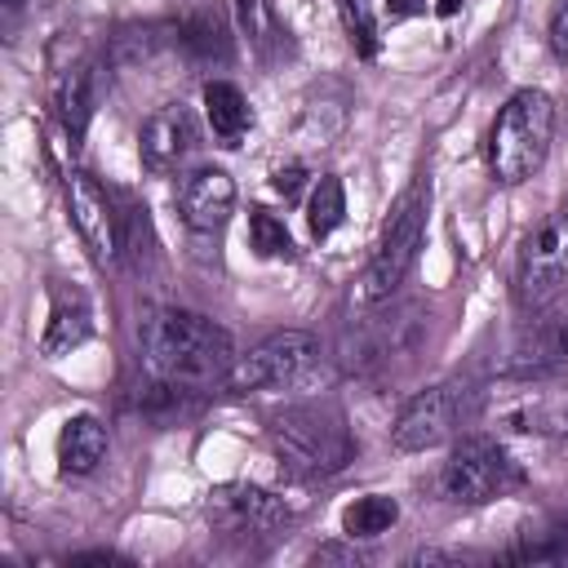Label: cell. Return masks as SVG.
Wrapping results in <instances>:
<instances>
[{
    "mask_svg": "<svg viewBox=\"0 0 568 568\" xmlns=\"http://www.w3.org/2000/svg\"><path fill=\"white\" fill-rule=\"evenodd\" d=\"M248 244L262 257H293V235L271 209H248Z\"/></svg>",
    "mask_w": 568,
    "mask_h": 568,
    "instance_id": "cell-23",
    "label": "cell"
},
{
    "mask_svg": "<svg viewBox=\"0 0 568 568\" xmlns=\"http://www.w3.org/2000/svg\"><path fill=\"white\" fill-rule=\"evenodd\" d=\"M235 13H240V27H244V36L253 40V49L262 58H271L288 44V31H284L280 13L271 9V0H235Z\"/></svg>",
    "mask_w": 568,
    "mask_h": 568,
    "instance_id": "cell-21",
    "label": "cell"
},
{
    "mask_svg": "<svg viewBox=\"0 0 568 568\" xmlns=\"http://www.w3.org/2000/svg\"><path fill=\"white\" fill-rule=\"evenodd\" d=\"M395 519H399L395 497H386V493H368V497H355V501L342 510V532H346L351 541H355V537H382Z\"/></svg>",
    "mask_w": 568,
    "mask_h": 568,
    "instance_id": "cell-20",
    "label": "cell"
},
{
    "mask_svg": "<svg viewBox=\"0 0 568 568\" xmlns=\"http://www.w3.org/2000/svg\"><path fill=\"white\" fill-rule=\"evenodd\" d=\"M466 555H457V550H417L413 555V564H462Z\"/></svg>",
    "mask_w": 568,
    "mask_h": 568,
    "instance_id": "cell-28",
    "label": "cell"
},
{
    "mask_svg": "<svg viewBox=\"0 0 568 568\" xmlns=\"http://www.w3.org/2000/svg\"><path fill=\"white\" fill-rule=\"evenodd\" d=\"M93 333V311L84 302V293L75 288H53V306H49V324H44V337H40V351L49 359L75 351L80 342H89Z\"/></svg>",
    "mask_w": 568,
    "mask_h": 568,
    "instance_id": "cell-14",
    "label": "cell"
},
{
    "mask_svg": "<svg viewBox=\"0 0 568 568\" xmlns=\"http://www.w3.org/2000/svg\"><path fill=\"white\" fill-rule=\"evenodd\" d=\"M337 13H342V27L355 44L359 58H373L377 53V13H373V0H337Z\"/></svg>",
    "mask_w": 568,
    "mask_h": 568,
    "instance_id": "cell-24",
    "label": "cell"
},
{
    "mask_svg": "<svg viewBox=\"0 0 568 568\" xmlns=\"http://www.w3.org/2000/svg\"><path fill=\"white\" fill-rule=\"evenodd\" d=\"M71 564H124L115 550H84V555H71Z\"/></svg>",
    "mask_w": 568,
    "mask_h": 568,
    "instance_id": "cell-29",
    "label": "cell"
},
{
    "mask_svg": "<svg viewBox=\"0 0 568 568\" xmlns=\"http://www.w3.org/2000/svg\"><path fill=\"white\" fill-rule=\"evenodd\" d=\"M53 106H58V120L71 133V142H80L84 129H89V111H93V75H89V67H67L58 75Z\"/></svg>",
    "mask_w": 568,
    "mask_h": 568,
    "instance_id": "cell-18",
    "label": "cell"
},
{
    "mask_svg": "<svg viewBox=\"0 0 568 568\" xmlns=\"http://www.w3.org/2000/svg\"><path fill=\"white\" fill-rule=\"evenodd\" d=\"M555 368H568V315H555L546 324H532L519 337L515 359H510V373H519V377L555 373Z\"/></svg>",
    "mask_w": 568,
    "mask_h": 568,
    "instance_id": "cell-15",
    "label": "cell"
},
{
    "mask_svg": "<svg viewBox=\"0 0 568 568\" xmlns=\"http://www.w3.org/2000/svg\"><path fill=\"white\" fill-rule=\"evenodd\" d=\"M550 133H555V102L541 89L510 93L506 106L497 111L493 129H488L493 178L506 186H519L524 178H532L550 151Z\"/></svg>",
    "mask_w": 568,
    "mask_h": 568,
    "instance_id": "cell-3",
    "label": "cell"
},
{
    "mask_svg": "<svg viewBox=\"0 0 568 568\" xmlns=\"http://www.w3.org/2000/svg\"><path fill=\"white\" fill-rule=\"evenodd\" d=\"M195 146H200V124L182 102H164L160 111H151L138 133V155L146 173H173Z\"/></svg>",
    "mask_w": 568,
    "mask_h": 568,
    "instance_id": "cell-11",
    "label": "cell"
},
{
    "mask_svg": "<svg viewBox=\"0 0 568 568\" xmlns=\"http://www.w3.org/2000/svg\"><path fill=\"white\" fill-rule=\"evenodd\" d=\"M462 413H466V386H457V382L426 386L399 408V417L390 426V444L399 453H426L457 430Z\"/></svg>",
    "mask_w": 568,
    "mask_h": 568,
    "instance_id": "cell-9",
    "label": "cell"
},
{
    "mask_svg": "<svg viewBox=\"0 0 568 568\" xmlns=\"http://www.w3.org/2000/svg\"><path fill=\"white\" fill-rule=\"evenodd\" d=\"M342 217H346V191H342V182H337L333 173H324V178L315 182V191H311L306 226H311L315 240H324V235H333V231L342 226Z\"/></svg>",
    "mask_w": 568,
    "mask_h": 568,
    "instance_id": "cell-22",
    "label": "cell"
},
{
    "mask_svg": "<svg viewBox=\"0 0 568 568\" xmlns=\"http://www.w3.org/2000/svg\"><path fill=\"white\" fill-rule=\"evenodd\" d=\"M4 4H9V9H22V0H4Z\"/></svg>",
    "mask_w": 568,
    "mask_h": 568,
    "instance_id": "cell-32",
    "label": "cell"
},
{
    "mask_svg": "<svg viewBox=\"0 0 568 568\" xmlns=\"http://www.w3.org/2000/svg\"><path fill=\"white\" fill-rule=\"evenodd\" d=\"M328 559H333V564H359V555L346 550V546H320V550H315V564H328Z\"/></svg>",
    "mask_w": 568,
    "mask_h": 568,
    "instance_id": "cell-27",
    "label": "cell"
},
{
    "mask_svg": "<svg viewBox=\"0 0 568 568\" xmlns=\"http://www.w3.org/2000/svg\"><path fill=\"white\" fill-rule=\"evenodd\" d=\"M204 515L213 524V532L235 537V541H266L280 537L293 524V510L284 506V497L253 488V484H222L209 493Z\"/></svg>",
    "mask_w": 568,
    "mask_h": 568,
    "instance_id": "cell-7",
    "label": "cell"
},
{
    "mask_svg": "<svg viewBox=\"0 0 568 568\" xmlns=\"http://www.w3.org/2000/svg\"><path fill=\"white\" fill-rule=\"evenodd\" d=\"M568 293V209L550 213L519 240L515 257V302L524 311H541Z\"/></svg>",
    "mask_w": 568,
    "mask_h": 568,
    "instance_id": "cell-6",
    "label": "cell"
},
{
    "mask_svg": "<svg viewBox=\"0 0 568 568\" xmlns=\"http://www.w3.org/2000/svg\"><path fill=\"white\" fill-rule=\"evenodd\" d=\"M67 213H71V226L80 235V244L89 248L93 262H115L120 257V244H124V231H120V213L111 204V195L89 178V173H67Z\"/></svg>",
    "mask_w": 568,
    "mask_h": 568,
    "instance_id": "cell-10",
    "label": "cell"
},
{
    "mask_svg": "<svg viewBox=\"0 0 568 568\" xmlns=\"http://www.w3.org/2000/svg\"><path fill=\"white\" fill-rule=\"evenodd\" d=\"M138 333H142V359H146L151 377L186 386V390L226 382L240 359L226 328H217L209 315H195L182 306L146 311Z\"/></svg>",
    "mask_w": 568,
    "mask_h": 568,
    "instance_id": "cell-1",
    "label": "cell"
},
{
    "mask_svg": "<svg viewBox=\"0 0 568 568\" xmlns=\"http://www.w3.org/2000/svg\"><path fill=\"white\" fill-rule=\"evenodd\" d=\"M271 186H275V191H280L284 200H293V195L302 191V169H297V164H288V169H275Z\"/></svg>",
    "mask_w": 568,
    "mask_h": 568,
    "instance_id": "cell-26",
    "label": "cell"
},
{
    "mask_svg": "<svg viewBox=\"0 0 568 568\" xmlns=\"http://www.w3.org/2000/svg\"><path fill=\"white\" fill-rule=\"evenodd\" d=\"M178 44L191 53V58H200V62H226L231 58V36H226V22H222V13L217 9H195V13H186L182 22H178Z\"/></svg>",
    "mask_w": 568,
    "mask_h": 568,
    "instance_id": "cell-19",
    "label": "cell"
},
{
    "mask_svg": "<svg viewBox=\"0 0 568 568\" xmlns=\"http://www.w3.org/2000/svg\"><path fill=\"white\" fill-rule=\"evenodd\" d=\"M457 9H462V0H435V13H444V18L457 13Z\"/></svg>",
    "mask_w": 568,
    "mask_h": 568,
    "instance_id": "cell-31",
    "label": "cell"
},
{
    "mask_svg": "<svg viewBox=\"0 0 568 568\" xmlns=\"http://www.w3.org/2000/svg\"><path fill=\"white\" fill-rule=\"evenodd\" d=\"M106 457V426L89 413L67 417L62 435H58V466L62 475H89L98 470V462Z\"/></svg>",
    "mask_w": 568,
    "mask_h": 568,
    "instance_id": "cell-16",
    "label": "cell"
},
{
    "mask_svg": "<svg viewBox=\"0 0 568 568\" xmlns=\"http://www.w3.org/2000/svg\"><path fill=\"white\" fill-rule=\"evenodd\" d=\"M413 9H422V4H417V0H395V4H390V18H404V13H413Z\"/></svg>",
    "mask_w": 568,
    "mask_h": 568,
    "instance_id": "cell-30",
    "label": "cell"
},
{
    "mask_svg": "<svg viewBox=\"0 0 568 568\" xmlns=\"http://www.w3.org/2000/svg\"><path fill=\"white\" fill-rule=\"evenodd\" d=\"M204 115H209V129L217 142L235 146L248 129H253V111H248V98L231 84V80H213L204 84Z\"/></svg>",
    "mask_w": 568,
    "mask_h": 568,
    "instance_id": "cell-17",
    "label": "cell"
},
{
    "mask_svg": "<svg viewBox=\"0 0 568 568\" xmlns=\"http://www.w3.org/2000/svg\"><path fill=\"white\" fill-rule=\"evenodd\" d=\"M422 337V324H417V311H390V315H377L373 324L364 328H351L346 333V346H342V364L364 373V368H377V364H390L395 355H408Z\"/></svg>",
    "mask_w": 568,
    "mask_h": 568,
    "instance_id": "cell-12",
    "label": "cell"
},
{
    "mask_svg": "<svg viewBox=\"0 0 568 568\" xmlns=\"http://www.w3.org/2000/svg\"><path fill=\"white\" fill-rule=\"evenodd\" d=\"M271 444L288 475L297 479H328L346 470L355 457V439L337 408L328 404H293L271 417Z\"/></svg>",
    "mask_w": 568,
    "mask_h": 568,
    "instance_id": "cell-2",
    "label": "cell"
},
{
    "mask_svg": "<svg viewBox=\"0 0 568 568\" xmlns=\"http://www.w3.org/2000/svg\"><path fill=\"white\" fill-rule=\"evenodd\" d=\"M315 355H320V342H315L311 333H302V328L271 333L266 342H257L248 355L235 359L226 386H231L235 395L262 390V386H284V382L302 377V373L315 364Z\"/></svg>",
    "mask_w": 568,
    "mask_h": 568,
    "instance_id": "cell-8",
    "label": "cell"
},
{
    "mask_svg": "<svg viewBox=\"0 0 568 568\" xmlns=\"http://www.w3.org/2000/svg\"><path fill=\"white\" fill-rule=\"evenodd\" d=\"M524 484V466L497 444V439H484V435H470L462 439L444 470H439V488L448 501H462V506H479V501H493V497H506Z\"/></svg>",
    "mask_w": 568,
    "mask_h": 568,
    "instance_id": "cell-5",
    "label": "cell"
},
{
    "mask_svg": "<svg viewBox=\"0 0 568 568\" xmlns=\"http://www.w3.org/2000/svg\"><path fill=\"white\" fill-rule=\"evenodd\" d=\"M231 209H235V182L226 169H195L178 182V213L191 231L226 226Z\"/></svg>",
    "mask_w": 568,
    "mask_h": 568,
    "instance_id": "cell-13",
    "label": "cell"
},
{
    "mask_svg": "<svg viewBox=\"0 0 568 568\" xmlns=\"http://www.w3.org/2000/svg\"><path fill=\"white\" fill-rule=\"evenodd\" d=\"M426 213H430V182H426V173H417L399 191V200L390 204V217L382 226V240H377V248L368 257V271L359 280V297L364 302H386L404 284V275L417 262L422 235H426Z\"/></svg>",
    "mask_w": 568,
    "mask_h": 568,
    "instance_id": "cell-4",
    "label": "cell"
},
{
    "mask_svg": "<svg viewBox=\"0 0 568 568\" xmlns=\"http://www.w3.org/2000/svg\"><path fill=\"white\" fill-rule=\"evenodd\" d=\"M546 40H550L555 58L568 67V0H555V9H550V22H546Z\"/></svg>",
    "mask_w": 568,
    "mask_h": 568,
    "instance_id": "cell-25",
    "label": "cell"
}]
</instances>
